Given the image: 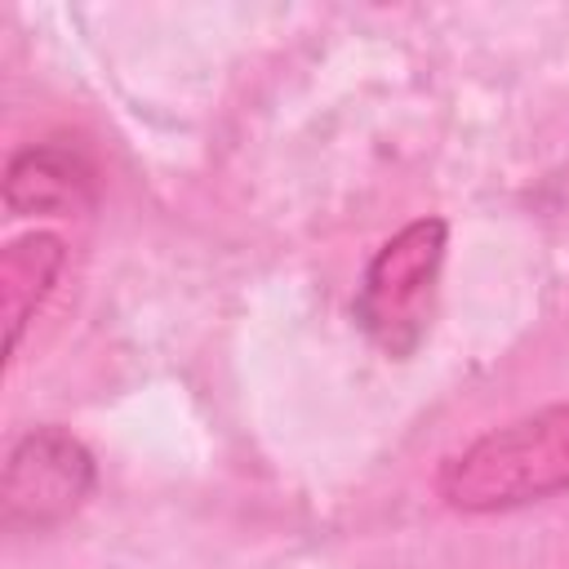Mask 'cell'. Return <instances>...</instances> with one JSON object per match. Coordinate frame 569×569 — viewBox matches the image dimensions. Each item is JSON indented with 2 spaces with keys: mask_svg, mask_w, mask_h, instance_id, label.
I'll return each mask as SVG.
<instances>
[{
  "mask_svg": "<svg viewBox=\"0 0 569 569\" xmlns=\"http://www.w3.org/2000/svg\"><path fill=\"white\" fill-rule=\"evenodd\" d=\"M436 493L467 516L516 511L569 493V405H542L476 436L440 462Z\"/></svg>",
  "mask_w": 569,
  "mask_h": 569,
  "instance_id": "6da1fadb",
  "label": "cell"
},
{
  "mask_svg": "<svg viewBox=\"0 0 569 569\" xmlns=\"http://www.w3.org/2000/svg\"><path fill=\"white\" fill-rule=\"evenodd\" d=\"M445 244H449L445 218H418L400 227L369 258L360 289L351 298V316L378 351L405 360L427 338Z\"/></svg>",
  "mask_w": 569,
  "mask_h": 569,
  "instance_id": "7a4b0ae2",
  "label": "cell"
},
{
  "mask_svg": "<svg viewBox=\"0 0 569 569\" xmlns=\"http://www.w3.org/2000/svg\"><path fill=\"white\" fill-rule=\"evenodd\" d=\"M98 485L93 453L62 427L44 422L13 440L0 476V511L9 529L44 533L71 520Z\"/></svg>",
  "mask_w": 569,
  "mask_h": 569,
  "instance_id": "3957f363",
  "label": "cell"
},
{
  "mask_svg": "<svg viewBox=\"0 0 569 569\" xmlns=\"http://www.w3.org/2000/svg\"><path fill=\"white\" fill-rule=\"evenodd\" d=\"M98 200V169L80 138H44L9 156L4 209L18 218H67Z\"/></svg>",
  "mask_w": 569,
  "mask_h": 569,
  "instance_id": "277c9868",
  "label": "cell"
},
{
  "mask_svg": "<svg viewBox=\"0 0 569 569\" xmlns=\"http://www.w3.org/2000/svg\"><path fill=\"white\" fill-rule=\"evenodd\" d=\"M67 267V244L53 231L18 236L0 253V311H4V351L13 356L22 342V329L53 293L58 276Z\"/></svg>",
  "mask_w": 569,
  "mask_h": 569,
  "instance_id": "5b68a950",
  "label": "cell"
}]
</instances>
